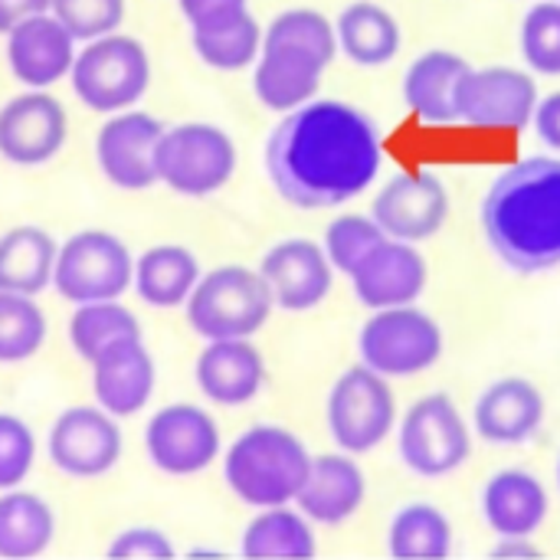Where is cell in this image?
<instances>
[{
	"instance_id": "obj_46",
	"label": "cell",
	"mask_w": 560,
	"mask_h": 560,
	"mask_svg": "<svg viewBox=\"0 0 560 560\" xmlns=\"http://www.w3.org/2000/svg\"><path fill=\"white\" fill-rule=\"evenodd\" d=\"M558 3H560V0H558Z\"/></svg>"
},
{
	"instance_id": "obj_16",
	"label": "cell",
	"mask_w": 560,
	"mask_h": 560,
	"mask_svg": "<svg viewBox=\"0 0 560 560\" xmlns=\"http://www.w3.org/2000/svg\"><path fill=\"white\" fill-rule=\"evenodd\" d=\"M164 125L148 112H118L95 138V158L102 174L121 190H148L158 184V144Z\"/></svg>"
},
{
	"instance_id": "obj_2",
	"label": "cell",
	"mask_w": 560,
	"mask_h": 560,
	"mask_svg": "<svg viewBox=\"0 0 560 560\" xmlns=\"http://www.w3.org/2000/svg\"><path fill=\"white\" fill-rule=\"evenodd\" d=\"M492 253L522 276L560 266V161L525 158L505 167L482 203Z\"/></svg>"
},
{
	"instance_id": "obj_23",
	"label": "cell",
	"mask_w": 560,
	"mask_h": 560,
	"mask_svg": "<svg viewBox=\"0 0 560 560\" xmlns=\"http://www.w3.org/2000/svg\"><path fill=\"white\" fill-rule=\"evenodd\" d=\"M72 33L52 13L30 16L7 33L10 72L30 89H46L59 82L66 72H72Z\"/></svg>"
},
{
	"instance_id": "obj_27",
	"label": "cell",
	"mask_w": 560,
	"mask_h": 560,
	"mask_svg": "<svg viewBox=\"0 0 560 560\" xmlns=\"http://www.w3.org/2000/svg\"><path fill=\"white\" fill-rule=\"evenodd\" d=\"M335 33H338V49L351 62L371 66V69L387 66L404 46V33L394 13L371 0L348 3L335 20Z\"/></svg>"
},
{
	"instance_id": "obj_38",
	"label": "cell",
	"mask_w": 560,
	"mask_h": 560,
	"mask_svg": "<svg viewBox=\"0 0 560 560\" xmlns=\"http://www.w3.org/2000/svg\"><path fill=\"white\" fill-rule=\"evenodd\" d=\"M52 16L72 33V39L112 36L125 20V0H52Z\"/></svg>"
},
{
	"instance_id": "obj_26",
	"label": "cell",
	"mask_w": 560,
	"mask_h": 560,
	"mask_svg": "<svg viewBox=\"0 0 560 560\" xmlns=\"http://www.w3.org/2000/svg\"><path fill=\"white\" fill-rule=\"evenodd\" d=\"M469 62L450 49H430L417 56L404 75V102L427 125L459 121V89L469 75Z\"/></svg>"
},
{
	"instance_id": "obj_35",
	"label": "cell",
	"mask_w": 560,
	"mask_h": 560,
	"mask_svg": "<svg viewBox=\"0 0 560 560\" xmlns=\"http://www.w3.org/2000/svg\"><path fill=\"white\" fill-rule=\"evenodd\" d=\"M46 341V318L33 295L0 292V364L33 358Z\"/></svg>"
},
{
	"instance_id": "obj_29",
	"label": "cell",
	"mask_w": 560,
	"mask_h": 560,
	"mask_svg": "<svg viewBox=\"0 0 560 560\" xmlns=\"http://www.w3.org/2000/svg\"><path fill=\"white\" fill-rule=\"evenodd\" d=\"M56 240L39 226H13L0 236V292L36 295L56 276Z\"/></svg>"
},
{
	"instance_id": "obj_42",
	"label": "cell",
	"mask_w": 560,
	"mask_h": 560,
	"mask_svg": "<svg viewBox=\"0 0 560 560\" xmlns=\"http://www.w3.org/2000/svg\"><path fill=\"white\" fill-rule=\"evenodd\" d=\"M535 131L538 138L560 151V92H551L538 102V112H535Z\"/></svg>"
},
{
	"instance_id": "obj_45",
	"label": "cell",
	"mask_w": 560,
	"mask_h": 560,
	"mask_svg": "<svg viewBox=\"0 0 560 560\" xmlns=\"http://www.w3.org/2000/svg\"><path fill=\"white\" fill-rule=\"evenodd\" d=\"M558 486H560V459H558Z\"/></svg>"
},
{
	"instance_id": "obj_34",
	"label": "cell",
	"mask_w": 560,
	"mask_h": 560,
	"mask_svg": "<svg viewBox=\"0 0 560 560\" xmlns=\"http://www.w3.org/2000/svg\"><path fill=\"white\" fill-rule=\"evenodd\" d=\"M141 325L138 318L118 305V299L112 302H85L79 305V312L69 322V341L75 348L79 358H85L89 364L118 338H138Z\"/></svg>"
},
{
	"instance_id": "obj_32",
	"label": "cell",
	"mask_w": 560,
	"mask_h": 560,
	"mask_svg": "<svg viewBox=\"0 0 560 560\" xmlns=\"http://www.w3.org/2000/svg\"><path fill=\"white\" fill-rule=\"evenodd\" d=\"M52 509L33 492H7L0 499V558H39L52 545Z\"/></svg>"
},
{
	"instance_id": "obj_28",
	"label": "cell",
	"mask_w": 560,
	"mask_h": 560,
	"mask_svg": "<svg viewBox=\"0 0 560 560\" xmlns=\"http://www.w3.org/2000/svg\"><path fill=\"white\" fill-rule=\"evenodd\" d=\"M312 525L315 522L302 509H259V515L243 532L240 555L246 560H312L318 555Z\"/></svg>"
},
{
	"instance_id": "obj_13",
	"label": "cell",
	"mask_w": 560,
	"mask_h": 560,
	"mask_svg": "<svg viewBox=\"0 0 560 560\" xmlns=\"http://www.w3.org/2000/svg\"><path fill=\"white\" fill-rule=\"evenodd\" d=\"M371 217L390 240L427 243L450 220V194L430 171H400L374 197Z\"/></svg>"
},
{
	"instance_id": "obj_9",
	"label": "cell",
	"mask_w": 560,
	"mask_h": 560,
	"mask_svg": "<svg viewBox=\"0 0 560 560\" xmlns=\"http://www.w3.org/2000/svg\"><path fill=\"white\" fill-rule=\"evenodd\" d=\"M397 427L390 381L368 364L348 368L328 394V430L338 450L351 456L374 453Z\"/></svg>"
},
{
	"instance_id": "obj_1",
	"label": "cell",
	"mask_w": 560,
	"mask_h": 560,
	"mask_svg": "<svg viewBox=\"0 0 560 560\" xmlns=\"http://www.w3.org/2000/svg\"><path fill=\"white\" fill-rule=\"evenodd\" d=\"M377 121L341 98H312L289 112L266 141V171L282 200L328 210L361 197L381 174Z\"/></svg>"
},
{
	"instance_id": "obj_36",
	"label": "cell",
	"mask_w": 560,
	"mask_h": 560,
	"mask_svg": "<svg viewBox=\"0 0 560 560\" xmlns=\"http://www.w3.org/2000/svg\"><path fill=\"white\" fill-rule=\"evenodd\" d=\"M387 240V233L377 226V220L371 213H341L328 223L325 230V253L331 259V266L345 276H351L358 269V262L381 243Z\"/></svg>"
},
{
	"instance_id": "obj_31",
	"label": "cell",
	"mask_w": 560,
	"mask_h": 560,
	"mask_svg": "<svg viewBox=\"0 0 560 560\" xmlns=\"http://www.w3.org/2000/svg\"><path fill=\"white\" fill-rule=\"evenodd\" d=\"M190 39H194L197 56L207 66L223 69V72H236V69H246L259 59L266 30L259 26V20L246 7V10L230 13L223 20L190 26Z\"/></svg>"
},
{
	"instance_id": "obj_43",
	"label": "cell",
	"mask_w": 560,
	"mask_h": 560,
	"mask_svg": "<svg viewBox=\"0 0 560 560\" xmlns=\"http://www.w3.org/2000/svg\"><path fill=\"white\" fill-rule=\"evenodd\" d=\"M52 10V0H0V33H10L30 16Z\"/></svg>"
},
{
	"instance_id": "obj_24",
	"label": "cell",
	"mask_w": 560,
	"mask_h": 560,
	"mask_svg": "<svg viewBox=\"0 0 560 560\" xmlns=\"http://www.w3.org/2000/svg\"><path fill=\"white\" fill-rule=\"evenodd\" d=\"M368 479L351 453H325L312 459L308 479L299 492V509L322 528L345 525L364 505Z\"/></svg>"
},
{
	"instance_id": "obj_18",
	"label": "cell",
	"mask_w": 560,
	"mask_h": 560,
	"mask_svg": "<svg viewBox=\"0 0 560 560\" xmlns=\"http://www.w3.org/2000/svg\"><path fill=\"white\" fill-rule=\"evenodd\" d=\"M66 141V108L46 92H26L0 108V154L20 167L46 164Z\"/></svg>"
},
{
	"instance_id": "obj_14",
	"label": "cell",
	"mask_w": 560,
	"mask_h": 560,
	"mask_svg": "<svg viewBox=\"0 0 560 560\" xmlns=\"http://www.w3.org/2000/svg\"><path fill=\"white\" fill-rule=\"evenodd\" d=\"M49 459L72 479H98L121 459V430L102 407H72L59 413L49 433Z\"/></svg>"
},
{
	"instance_id": "obj_8",
	"label": "cell",
	"mask_w": 560,
	"mask_h": 560,
	"mask_svg": "<svg viewBox=\"0 0 560 560\" xmlns=\"http://www.w3.org/2000/svg\"><path fill=\"white\" fill-rule=\"evenodd\" d=\"M236 171L233 138L207 121H184L164 131L158 144V180L184 197H210Z\"/></svg>"
},
{
	"instance_id": "obj_25",
	"label": "cell",
	"mask_w": 560,
	"mask_h": 560,
	"mask_svg": "<svg viewBox=\"0 0 560 560\" xmlns=\"http://www.w3.org/2000/svg\"><path fill=\"white\" fill-rule=\"evenodd\" d=\"M548 512V489L528 469H499L482 489V515L499 538H535Z\"/></svg>"
},
{
	"instance_id": "obj_22",
	"label": "cell",
	"mask_w": 560,
	"mask_h": 560,
	"mask_svg": "<svg viewBox=\"0 0 560 560\" xmlns=\"http://www.w3.org/2000/svg\"><path fill=\"white\" fill-rule=\"evenodd\" d=\"M328 66H331L328 59H322L308 49L262 39V52H259L256 72H253V92L269 112L289 115L315 98Z\"/></svg>"
},
{
	"instance_id": "obj_20",
	"label": "cell",
	"mask_w": 560,
	"mask_h": 560,
	"mask_svg": "<svg viewBox=\"0 0 560 560\" xmlns=\"http://www.w3.org/2000/svg\"><path fill=\"white\" fill-rule=\"evenodd\" d=\"M92 390L102 410L112 417H135L154 394V358L141 335L112 341L92 361Z\"/></svg>"
},
{
	"instance_id": "obj_30",
	"label": "cell",
	"mask_w": 560,
	"mask_h": 560,
	"mask_svg": "<svg viewBox=\"0 0 560 560\" xmlns=\"http://www.w3.org/2000/svg\"><path fill=\"white\" fill-rule=\"evenodd\" d=\"M200 282V262L184 246H154L135 262V289L141 302L154 308H177L187 305L190 292Z\"/></svg>"
},
{
	"instance_id": "obj_7",
	"label": "cell",
	"mask_w": 560,
	"mask_h": 560,
	"mask_svg": "<svg viewBox=\"0 0 560 560\" xmlns=\"http://www.w3.org/2000/svg\"><path fill=\"white\" fill-rule=\"evenodd\" d=\"M151 85L148 49L125 33L92 39L72 62V89L92 112H125Z\"/></svg>"
},
{
	"instance_id": "obj_5",
	"label": "cell",
	"mask_w": 560,
	"mask_h": 560,
	"mask_svg": "<svg viewBox=\"0 0 560 560\" xmlns=\"http://www.w3.org/2000/svg\"><path fill=\"white\" fill-rule=\"evenodd\" d=\"M361 364L387 381H407L430 371L443 358V328L417 305L374 312L358 335Z\"/></svg>"
},
{
	"instance_id": "obj_10",
	"label": "cell",
	"mask_w": 560,
	"mask_h": 560,
	"mask_svg": "<svg viewBox=\"0 0 560 560\" xmlns=\"http://www.w3.org/2000/svg\"><path fill=\"white\" fill-rule=\"evenodd\" d=\"M135 282L128 246L105 230H82L59 249L52 285L69 302H112Z\"/></svg>"
},
{
	"instance_id": "obj_39",
	"label": "cell",
	"mask_w": 560,
	"mask_h": 560,
	"mask_svg": "<svg viewBox=\"0 0 560 560\" xmlns=\"http://www.w3.org/2000/svg\"><path fill=\"white\" fill-rule=\"evenodd\" d=\"M36 456V440L20 417L0 413V489L23 482Z\"/></svg>"
},
{
	"instance_id": "obj_21",
	"label": "cell",
	"mask_w": 560,
	"mask_h": 560,
	"mask_svg": "<svg viewBox=\"0 0 560 560\" xmlns=\"http://www.w3.org/2000/svg\"><path fill=\"white\" fill-rule=\"evenodd\" d=\"M197 387L217 407H243L266 387V358L249 338L207 341L197 358Z\"/></svg>"
},
{
	"instance_id": "obj_17",
	"label": "cell",
	"mask_w": 560,
	"mask_h": 560,
	"mask_svg": "<svg viewBox=\"0 0 560 560\" xmlns=\"http://www.w3.org/2000/svg\"><path fill=\"white\" fill-rule=\"evenodd\" d=\"M354 285V295L364 308H397L413 305L430 282V266L423 253L413 243L404 240H381L348 276Z\"/></svg>"
},
{
	"instance_id": "obj_37",
	"label": "cell",
	"mask_w": 560,
	"mask_h": 560,
	"mask_svg": "<svg viewBox=\"0 0 560 560\" xmlns=\"http://www.w3.org/2000/svg\"><path fill=\"white\" fill-rule=\"evenodd\" d=\"M522 56L541 75H560V3H535L522 20Z\"/></svg>"
},
{
	"instance_id": "obj_12",
	"label": "cell",
	"mask_w": 560,
	"mask_h": 560,
	"mask_svg": "<svg viewBox=\"0 0 560 560\" xmlns=\"http://www.w3.org/2000/svg\"><path fill=\"white\" fill-rule=\"evenodd\" d=\"M148 459L164 476H197L210 469L223 450L217 420L194 404H171L158 410L144 430Z\"/></svg>"
},
{
	"instance_id": "obj_19",
	"label": "cell",
	"mask_w": 560,
	"mask_h": 560,
	"mask_svg": "<svg viewBox=\"0 0 560 560\" xmlns=\"http://www.w3.org/2000/svg\"><path fill=\"white\" fill-rule=\"evenodd\" d=\"M545 394L525 377L489 384L472 407V430L492 446H522L545 423Z\"/></svg>"
},
{
	"instance_id": "obj_15",
	"label": "cell",
	"mask_w": 560,
	"mask_h": 560,
	"mask_svg": "<svg viewBox=\"0 0 560 560\" xmlns=\"http://www.w3.org/2000/svg\"><path fill=\"white\" fill-rule=\"evenodd\" d=\"M259 272L276 299V308L308 312L322 305L335 285V266L322 243L308 236H289L266 249Z\"/></svg>"
},
{
	"instance_id": "obj_33",
	"label": "cell",
	"mask_w": 560,
	"mask_h": 560,
	"mask_svg": "<svg viewBox=\"0 0 560 560\" xmlns=\"http://www.w3.org/2000/svg\"><path fill=\"white\" fill-rule=\"evenodd\" d=\"M387 551L394 560H446L453 555V525L430 502H410L390 518Z\"/></svg>"
},
{
	"instance_id": "obj_4",
	"label": "cell",
	"mask_w": 560,
	"mask_h": 560,
	"mask_svg": "<svg viewBox=\"0 0 560 560\" xmlns=\"http://www.w3.org/2000/svg\"><path fill=\"white\" fill-rule=\"evenodd\" d=\"M272 308L276 299L262 272L226 262L200 276L197 289L187 299V325L203 341L253 338L256 331L266 328Z\"/></svg>"
},
{
	"instance_id": "obj_40",
	"label": "cell",
	"mask_w": 560,
	"mask_h": 560,
	"mask_svg": "<svg viewBox=\"0 0 560 560\" xmlns=\"http://www.w3.org/2000/svg\"><path fill=\"white\" fill-rule=\"evenodd\" d=\"M112 560H171L177 558L174 545L158 532V528H128L121 532L112 545L108 555Z\"/></svg>"
},
{
	"instance_id": "obj_6",
	"label": "cell",
	"mask_w": 560,
	"mask_h": 560,
	"mask_svg": "<svg viewBox=\"0 0 560 560\" xmlns=\"http://www.w3.org/2000/svg\"><path fill=\"white\" fill-rule=\"evenodd\" d=\"M400 463L420 479H446L472 456V430L450 394L420 397L397 430Z\"/></svg>"
},
{
	"instance_id": "obj_3",
	"label": "cell",
	"mask_w": 560,
	"mask_h": 560,
	"mask_svg": "<svg viewBox=\"0 0 560 560\" xmlns=\"http://www.w3.org/2000/svg\"><path fill=\"white\" fill-rule=\"evenodd\" d=\"M312 459L315 456L292 430L256 423L230 443L223 456V479L243 505L276 509L299 499Z\"/></svg>"
},
{
	"instance_id": "obj_41",
	"label": "cell",
	"mask_w": 560,
	"mask_h": 560,
	"mask_svg": "<svg viewBox=\"0 0 560 560\" xmlns=\"http://www.w3.org/2000/svg\"><path fill=\"white\" fill-rule=\"evenodd\" d=\"M177 3L190 26H203V23L223 20L230 13H240L249 7V0H177Z\"/></svg>"
},
{
	"instance_id": "obj_11",
	"label": "cell",
	"mask_w": 560,
	"mask_h": 560,
	"mask_svg": "<svg viewBox=\"0 0 560 560\" xmlns=\"http://www.w3.org/2000/svg\"><path fill=\"white\" fill-rule=\"evenodd\" d=\"M538 102V85L525 69H469L459 89V121L486 131H522L535 121Z\"/></svg>"
},
{
	"instance_id": "obj_44",
	"label": "cell",
	"mask_w": 560,
	"mask_h": 560,
	"mask_svg": "<svg viewBox=\"0 0 560 560\" xmlns=\"http://www.w3.org/2000/svg\"><path fill=\"white\" fill-rule=\"evenodd\" d=\"M492 560H538L541 548L532 538H499V545L489 551Z\"/></svg>"
}]
</instances>
